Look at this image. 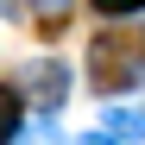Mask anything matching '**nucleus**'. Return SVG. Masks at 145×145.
Listing matches in <instances>:
<instances>
[{"mask_svg": "<svg viewBox=\"0 0 145 145\" xmlns=\"http://www.w3.org/2000/svg\"><path fill=\"white\" fill-rule=\"evenodd\" d=\"M88 82L101 95L139 88L145 82V25H114L88 44Z\"/></svg>", "mask_w": 145, "mask_h": 145, "instance_id": "f257e3e1", "label": "nucleus"}, {"mask_svg": "<svg viewBox=\"0 0 145 145\" xmlns=\"http://www.w3.org/2000/svg\"><path fill=\"white\" fill-rule=\"evenodd\" d=\"M25 88H32V101H38L44 114H57L63 95H69V69H63L57 57H51V63H32V69H25Z\"/></svg>", "mask_w": 145, "mask_h": 145, "instance_id": "f03ea898", "label": "nucleus"}, {"mask_svg": "<svg viewBox=\"0 0 145 145\" xmlns=\"http://www.w3.org/2000/svg\"><path fill=\"white\" fill-rule=\"evenodd\" d=\"M101 133H107L114 145L145 139V107H107V114H101Z\"/></svg>", "mask_w": 145, "mask_h": 145, "instance_id": "7ed1b4c3", "label": "nucleus"}, {"mask_svg": "<svg viewBox=\"0 0 145 145\" xmlns=\"http://www.w3.org/2000/svg\"><path fill=\"white\" fill-rule=\"evenodd\" d=\"M19 120H25V101H19V88L0 82V145H13V139H19Z\"/></svg>", "mask_w": 145, "mask_h": 145, "instance_id": "20e7f679", "label": "nucleus"}, {"mask_svg": "<svg viewBox=\"0 0 145 145\" xmlns=\"http://www.w3.org/2000/svg\"><path fill=\"white\" fill-rule=\"evenodd\" d=\"M145 7V0H95V13H107V19H133Z\"/></svg>", "mask_w": 145, "mask_h": 145, "instance_id": "39448f33", "label": "nucleus"}, {"mask_svg": "<svg viewBox=\"0 0 145 145\" xmlns=\"http://www.w3.org/2000/svg\"><path fill=\"white\" fill-rule=\"evenodd\" d=\"M76 145H114V139H107V133H88V139H76Z\"/></svg>", "mask_w": 145, "mask_h": 145, "instance_id": "423d86ee", "label": "nucleus"}, {"mask_svg": "<svg viewBox=\"0 0 145 145\" xmlns=\"http://www.w3.org/2000/svg\"><path fill=\"white\" fill-rule=\"evenodd\" d=\"M38 7H44V13H63V7H69V0H38Z\"/></svg>", "mask_w": 145, "mask_h": 145, "instance_id": "0eeeda50", "label": "nucleus"}]
</instances>
